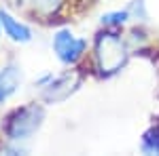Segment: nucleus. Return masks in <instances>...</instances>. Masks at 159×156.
Instances as JSON below:
<instances>
[{
	"label": "nucleus",
	"mask_w": 159,
	"mask_h": 156,
	"mask_svg": "<svg viewBox=\"0 0 159 156\" xmlns=\"http://www.w3.org/2000/svg\"><path fill=\"white\" fill-rule=\"evenodd\" d=\"M96 61L102 74L119 72L127 61L125 42L115 32H102L96 40Z\"/></svg>",
	"instance_id": "nucleus-1"
},
{
	"label": "nucleus",
	"mask_w": 159,
	"mask_h": 156,
	"mask_svg": "<svg viewBox=\"0 0 159 156\" xmlns=\"http://www.w3.org/2000/svg\"><path fill=\"white\" fill-rule=\"evenodd\" d=\"M43 120H45V110L36 103H30V106L15 110L7 118V127H4L7 137L11 141H25L40 129Z\"/></svg>",
	"instance_id": "nucleus-2"
},
{
	"label": "nucleus",
	"mask_w": 159,
	"mask_h": 156,
	"mask_svg": "<svg viewBox=\"0 0 159 156\" xmlns=\"http://www.w3.org/2000/svg\"><path fill=\"white\" fill-rule=\"evenodd\" d=\"M51 44H53L55 57H57L61 63H66V65L76 63V61L83 57V53H85V48H87L85 40L79 38L74 32H70V30H57Z\"/></svg>",
	"instance_id": "nucleus-3"
},
{
	"label": "nucleus",
	"mask_w": 159,
	"mask_h": 156,
	"mask_svg": "<svg viewBox=\"0 0 159 156\" xmlns=\"http://www.w3.org/2000/svg\"><path fill=\"white\" fill-rule=\"evenodd\" d=\"M79 76L76 74H61L57 78H49V82L43 86V99L49 103H57L64 101L66 97H70L79 86Z\"/></svg>",
	"instance_id": "nucleus-4"
},
{
	"label": "nucleus",
	"mask_w": 159,
	"mask_h": 156,
	"mask_svg": "<svg viewBox=\"0 0 159 156\" xmlns=\"http://www.w3.org/2000/svg\"><path fill=\"white\" fill-rule=\"evenodd\" d=\"M19 84H21V68L15 61H11L0 70V103L15 95Z\"/></svg>",
	"instance_id": "nucleus-5"
},
{
	"label": "nucleus",
	"mask_w": 159,
	"mask_h": 156,
	"mask_svg": "<svg viewBox=\"0 0 159 156\" xmlns=\"http://www.w3.org/2000/svg\"><path fill=\"white\" fill-rule=\"evenodd\" d=\"M0 21H2V27L11 40H15V42H30L32 40V30L25 23H21L19 19H15L11 13L0 11Z\"/></svg>",
	"instance_id": "nucleus-6"
},
{
	"label": "nucleus",
	"mask_w": 159,
	"mask_h": 156,
	"mask_svg": "<svg viewBox=\"0 0 159 156\" xmlns=\"http://www.w3.org/2000/svg\"><path fill=\"white\" fill-rule=\"evenodd\" d=\"M28 2H30L32 11L36 13V15H40V17L55 15L61 9V4H64V0H28Z\"/></svg>",
	"instance_id": "nucleus-7"
},
{
	"label": "nucleus",
	"mask_w": 159,
	"mask_h": 156,
	"mask_svg": "<svg viewBox=\"0 0 159 156\" xmlns=\"http://www.w3.org/2000/svg\"><path fill=\"white\" fill-rule=\"evenodd\" d=\"M142 152L147 154H159V122L153 124L144 137H142Z\"/></svg>",
	"instance_id": "nucleus-8"
},
{
	"label": "nucleus",
	"mask_w": 159,
	"mask_h": 156,
	"mask_svg": "<svg viewBox=\"0 0 159 156\" xmlns=\"http://www.w3.org/2000/svg\"><path fill=\"white\" fill-rule=\"evenodd\" d=\"M127 19H129V13L127 11H112V13L102 15V23L104 25H123Z\"/></svg>",
	"instance_id": "nucleus-9"
}]
</instances>
